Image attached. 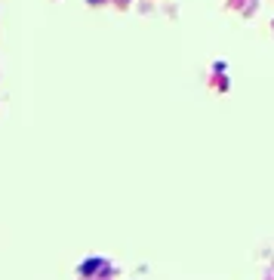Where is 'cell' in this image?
I'll list each match as a JSON object with an SVG mask.
<instances>
[{
    "instance_id": "cell-1",
    "label": "cell",
    "mask_w": 274,
    "mask_h": 280,
    "mask_svg": "<svg viewBox=\"0 0 274 280\" xmlns=\"http://www.w3.org/2000/svg\"><path fill=\"white\" fill-rule=\"evenodd\" d=\"M99 265H102V262H99V259H90V262H87V265H84V274H93V271H96V268H99Z\"/></svg>"
}]
</instances>
